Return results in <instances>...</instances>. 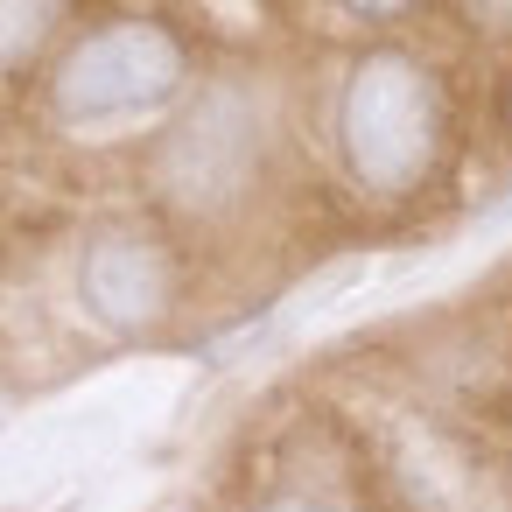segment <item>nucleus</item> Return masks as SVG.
I'll return each instance as SVG.
<instances>
[{
    "label": "nucleus",
    "mask_w": 512,
    "mask_h": 512,
    "mask_svg": "<svg viewBox=\"0 0 512 512\" xmlns=\"http://www.w3.org/2000/svg\"><path fill=\"white\" fill-rule=\"evenodd\" d=\"M253 155H260V120H253V106H246L239 92H211V99H197V106L176 120V134L162 141L155 176H162V190H169L183 211H218V204L253 176Z\"/></svg>",
    "instance_id": "3"
},
{
    "label": "nucleus",
    "mask_w": 512,
    "mask_h": 512,
    "mask_svg": "<svg viewBox=\"0 0 512 512\" xmlns=\"http://www.w3.org/2000/svg\"><path fill=\"white\" fill-rule=\"evenodd\" d=\"M64 15V0H0V64H22Z\"/></svg>",
    "instance_id": "5"
},
{
    "label": "nucleus",
    "mask_w": 512,
    "mask_h": 512,
    "mask_svg": "<svg viewBox=\"0 0 512 512\" xmlns=\"http://www.w3.org/2000/svg\"><path fill=\"white\" fill-rule=\"evenodd\" d=\"M477 22H512V0H470Z\"/></svg>",
    "instance_id": "6"
},
{
    "label": "nucleus",
    "mask_w": 512,
    "mask_h": 512,
    "mask_svg": "<svg viewBox=\"0 0 512 512\" xmlns=\"http://www.w3.org/2000/svg\"><path fill=\"white\" fill-rule=\"evenodd\" d=\"M344 155L351 169L372 183V190H414L435 162V141H442V99H435V78L400 57V50H379L351 71L344 85Z\"/></svg>",
    "instance_id": "1"
},
{
    "label": "nucleus",
    "mask_w": 512,
    "mask_h": 512,
    "mask_svg": "<svg viewBox=\"0 0 512 512\" xmlns=\"http://www.w3.org/2000/svg\"><path fill=\"white\" fill-rule=\"evenodd\" d=\"M85 309L106 330H148L169 309V253L148 232H99L85 253Z\"/></svg>",
    "instance_id": "4"
},
{
    "label": "nucleus",
    "mask_w": 512,
    "mask_h": 512,
    "mask_svg": "<svg viewBox=\"0 0 512 512\" xmlns=\"http://www.w3.org/2000/svg\"><path fill=\"white\" fill-rule=\"evenodd\" d=\"M183 78V50L155 22H113L92 29L57 64V113L64 120H120L141 106H162Z\"/></svg>",
    "instance_id": "2"
},
{
    "label": "nucleus",
    "mask_w": 512,
    "mask_h": 512,
    "mask_svg": "<svg viewBox=\"0 0 512 512\" xmlns=\"http://www.w3.org/2000/svg\"><path fill=\"white\" fill-rule=\"evenodd\" d=\"M344 8H358V15H400L407 0H344Z\"/></svg>",
    "instance_id": "7"
},
{
    "label": "nucleus",
    "mask_w": 512,
    "mask_h": 512,
    "mask_svg": "<svg viewBox=\"0 0 512 512\" xmlns=\"http://www.w3.org/2000/svg\"><path fill=\"white\" fill-rule=\"evenodd\" d=\"M267 512H316V505H267Z\"/></svg>",
    "instance_id": "8"
}]
</instances>
